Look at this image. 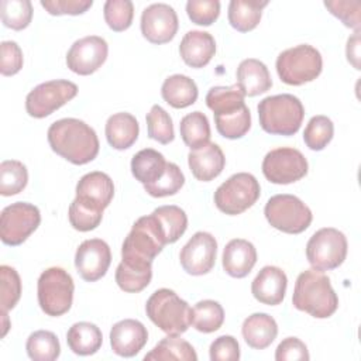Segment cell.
Here are the masks:
<instances>
[{"mask_svg":"<svg viewBox=\"0 0 361 361\" xmlns=\"http://www.w3.org/2000/svg\"><path fill=\"white\" fill-rule=\"evenodd\" d=\"M264 214L274 228L288 234L303 233L313 220L312 210L298 196L288 193L269 197Z\"/></svg>","mask_w":361,"mask_h":361,"instance_id":"ba28073f","label":"cell"},{"mask_svg":"<svg viewBox=\"0 0 361 361\" xmlns=\"http://www.w3.org/2000/svg\"><path fill=\"white\" fill-rule=\"evenodd\" d=\"M309 358L310 355L306 344L298 337L283 338L275 350L276 361H307Z\"/></svg>","mask_w":361,"mask_h":361,"instance_id":"816d5d0a","label":"cell"},{"mask_svg":"<svg viewBox=\"0 0 361 361\" xmlns=\"http://www.w3.org/2000/svg\"><path fill=\"white\" fill-rule=\"evenodd\" d=\"M261 186L257 178L248 172L231 175L214 192L216 207L228 214L237 216L250 209L259 197Z\"/></svg>","mask_w":361,"mask_h":361,"instance_id":"9c48e42d","label":"cell"},{"mask_svg":"<svg viewBox=\"0 0 361 361\" xmlns=\"http://www.w3.org/2000/svg\"><path fill=\"white\" fill-rule=\"evenodd\" d=\"M162 99L175 109H185L197 100L199 90L193 79L186 75L168 76L161 87Z\"/></svg>","mask_w":361,"mask_h":361,"instance_id":"4316f807","label":"cell"},{"mask_svg":"<svg viewBox=\"0 0 361 361\" xmlns=\"http://www.w3.org/2000/svg\"><path fill=\"white\" fill-rule=\"evenodd\" d=\"M186 13L192 23L197 25H212L220 16V1L217 0H189Z\"/></svg>","mask_w":361,"mask_h":361,"instance_id":"c3c4849f","label":"cell"},{"mask_svg":"<svg viewBox=\"0 0 361 361\" xmlns=\"http://www.w3.org/2000/svg\"><path fill=\"white\" fill-rule=\"evenodd\" d=\"M28 171L25 165L16 159H6L0 164V195L13 196L27 186Z\"/></svg>","mask_w":361,"mask_h":361,"instance_id":"f35d334b","label":"cell"},{"mask_svg":"<svg viewBox=\"0 0 361 361\" xmlns=\"http://www.w3.org/2000/svg\"><path fill=\"white\" fill-rule=\"evenodd\" d=\"M323 69L320 52L309 45L300 44L282 51L276 58L279 79L290 86H300L314 80Z\"/></svg>","mask_w":361,"mask_h":361,"instance_id":"8992f818","label":"cell"},{"mask_svg":"<svg viewBox=\"0 0 361 361\" xmlns=\"http://www.w3.org/2000/svg\"><path fill=\"white\" fill-rule=\"evenodd\" d=\"M185 185V176L180 168L173 162H166L164 175L152 182L144 185V190L152 197H165L178 193Z\"/></svg>","mask_w":361,"mask_h":361,"instance_id":"b9f144b4","label":"cell"},{"mask_svg":"<svg viewBox=\"0 0 361 361\" xmlns=\"http://www.w3.org/2000/svg\"><path fill=\"white\" fill-rule=\"evenodd\" d=\"M235 75L237 86L240 87L243 94L248 97L265 93L272 86V79L267 65L255 58L241 61Z\"/></svg>","mask_w":361,"mask_h":361,"instance_id":"cb8c5ba5","label":"cell"},{"mask_svg":"<svg viewBox=\"0 0 361 361\" xmlns=\"http://www.w3.org/2000/svg\"><path fill=\"white\" fill-rule=\"evenodd\" d=\"M148 319L169 336H179L190 326V306L172 289L155 290L145 303Z\"/></svg>","mask_w":361,"mask_h":361,"instance_id":"277c9868","label":"cell"},{"mask_svg":"<svg viewBox=\"0 0 361 361\" xmlns=\"http://www.w3.org/2000/svg\"><path fill=\"white\" fill-rule=\"evenodd\" d=\"M51 149L73 165H85L99 154L96 131L79 118H61L54 121L47 133Z\"/></svg>","mask_w":361,"mask_h":361,"instance_id":"6da1fadb","label":"cell"},{"mask_svg":"<svg viewBox=\"0 0 361 361\" xmlns=\"http://www.w3.org/2000/svg\"><path fill=\"white\" fill-rule=\"evenodd\" d=\"M109 45L104 38L99 35H87L75 41L68 54V68L80 76L94 73L107 59Z\"/></svg>","mask_w":361,"mask_h":361,"instance_id":"5bb4252c","label":"cell"},{"mask_svg":"<svg viewBox=\"0 0 361 361\" xmlns=\"http://www.w3.org/2000/svg\"><path fill=\"white\" fill-rule=\"evenodd\" d=\"M39 209L27 202L6 206L0 216V238L4 244L16 247L23 244L39 226Z\"/></svg>","mask_w":361,"mask_h":361,"instance_id":"8fae6325","label":"cell"},{"mask_svg":"<svg viewBox=\"0 0 361 361\" xmlns=\"http://www.w3.org/2000/svg\"><path fill=\"white\" fill-rule=\"evenodd\" d=\"M152 278V264L121 259L116 269V282L118 288L128 293H137L145 289Z\"/></svg>","mask_w":361,"mask_h":361,"instance_id":"83f0119b","label":"cell"},{"mask_svg":"<svg viewBox=\"0 0 361 361\" xmlns=\"http://www.w3.org/2000/svg\"><path fill=\"white\" fill-rule=\"evenodd\" d=\"M288 286L286 274L274 265L264 267L251 283L252 296L264 305L276 306L282 303Z\"/></svg>","mask_w":361,"mask_h":361,"instance_id":"ffe728a7","label":"cell"},{"mask_svg":"<svg viewBox=\"0 0 361 361\" xmlns=\"http://www.w3.org/2000/svg\"><path fill=\"white\" fill-rule=\"evenodd\" d=\"M165 234L151 213L140 217L131 227L121 247V259L151 262L165 247Z\"/></svg>","mask_w":361,"mask_h":361,"instance_id":"5b68a950","label":"cell"},{"mask_svg":"<svg viewBox=\"0 0 361 361\" xmlns=\"http://www.w3.org/2000/svg\"><path fill=\"white\" fill-rule=\"evenodd\" d=\"M347 238L334 227L317 230L306 244V258L312 268L330 271L338 268L347 257Z\"/></svg>","mask_w":361,"mask_h":361,"instance_id":"30bf717a","label":"cell"},{"mask_svg":"<svg viewBox=\"0 0 361 361\" xmlns=\"http://www.w3.org/2000/svg\"><path fill=\"white\" fill-rule=\"evenodd\" d=\"M0 14L7 28L21 31L31 23L32 4L30 0H1Z\"/></svg>","mask_w":361,"mask_h":361,"instance_id":"60d3db41","label":"cell"},{"mask_svg":"<svg viewBox=\"0 0 361 361\" xmlns=\"http://www.w3.org/2000/svg\"><path fill=\"white\" fill-rule=\"evenodd\" d=\"M214 123L221 137L228 140H237L248 133L251 127V113L244 104L243 107L228 114L214 116Z\"/></svg>","mask_w":361,"mask_h":361,"instance_id":"74e56055","label":"cell"},{"mask_svg":"<svg viewBox=\"0 0 361 361\" xmlns=\"http://www.w3.org/2000/svg\"><path fill=\"white\" fill-rule=\"evenodd\" d=\"M166 168L164 155L152 148L138 151L131 159V173L142 185L158 180Z\"/></svg>","mask_w":361,"mask_h":361,"instance_id":"4dcf8cb0","label":"cell"},{"mask_svg":"<svg viewBox=\"0 0 361 361\" xmlns=\"http://www.w3.org/2000/svg\"><path fill=\"white\" fill-rule=\"evenodd\" d=\"M25 350L34 361H54L61 354V344L52 331L37 330L28 336Z\"/></svg>","mask_w":361,"mask_h":361,"instance_id":"8d00e7d4","label":"cell"},{"mask_svg":"<svg viewBox=\"0 0 361 361\" xmlns=\"http://www.w3.org/2000/svg\"><path fill=\"white\" fill-rule=\"evenodd\" d=\"M324 6L345 27L355 30V32H360V27H361L360 0H326Z\"/></svg>","mask_w":361,"mask_h":361,"instance_id":"7dc6e473","label":"cell"},{"mask_svg":"<svg viewBox=\"0 0 361 361\" xmlns=\"http://www.w3.org/2000/svg\"><path fill=\"white\" fill-rule=\"evenodd\" d=\"M261 128L274 135H293L299 131L305 107L302 102L289 93L268 96L258 103Z\"/></svg>","mask_w":361,"mask_h":361,"instance_id":"3957f363","label":"cell"},{"mask_svg":"<svg viewBox=\"0 0 361 361\" xmlns=\"http://www.w3.org/2000/svg\"><path fill=\"white\" fill-rule=\"evenodd\" d=\"M141 32L151 44H166L178 32L179 21L173 7L165 3H154L142 10Z\"/></svg>","mask_w":361,"mask_h":361,"instance_id":"2e32d148","label":"cell"},{"mask_svg":"<svg viewBox=\"0 0 361 361\" xmlns=\"http://www.w3.org/2000/svg\"><path fill=\"white\" fill-rule=\"evenodd\" d=\"M144 360L155 361H168V360H182V361H196L197 354L192 344L178 336H169L162 338L148 354L144 355Z\"/></svg>","mask_w":361,"mask_h":361,"instance_id":"1f68e13d","label":"cell"},{"mask_svg":"<svg viewBox=\"0 0 361 361\" xmlns=\"http://www.w3.org/2000/svg\"><path fill=\"white\" fill-rule=\"evenodd\" d=\"M1 320H3V331H1V336L4 337L6 333H7V330H8V327H10V324H8V317H7V312H3V310H1Z\"/></svg>","mask_w":361,"mask_h":361,"instance_id":"11a10c76","label":"cell"},{"mask_svg":"<svg viewBox=\"0 0 361 361\" xmlns=\"http://www.w3.org/2000/svg\"><path fill=\"white\" fill-rule=\"evenodd\" d=\"M147 128L148 137L159 144H169L175 138L173 124L171 116L161 106L154 104L148 111L147 117Z\"/></svg>","mask_w":361,"mask_h":361,"instance_id":"7bdbcfd3","label":"cell"},{"mask_svg":"<svg viewBox=\"0 0 361 361\" xmlns=\"http://www.w3.org/2000/svg\"><path fill=\"white\" fill-rule=\"evenodd\" d=\"M113 196L114 183L111 178L102 171L83 175L76 185V199L102 212L110 204Z\"/></svg>","mask_w":361,"mask_h":361,"instance_id":"d6986e66","label":"cell"},{"mask_svg":"<svg viewBox=\"0 0 361 361\" xmlns=\"http://www.w3.org/2000/svg\"><path fill=\"white\" fill-rule=\"evenodd\" d=\"M0 278H1V288H0V305L1 310L7 312L13 309L21 296V279L18 272L8 267H0Z\"/></svg>","mask_w":361,"mask_h":361,"instance_id":"bcb514c9","label":"cell"},{"mask_svg":"<svg viewBox=\"0 0 361 361\" xmlns=\"http://www.w3.org/2000/svg\"><path fill=\"white\" fill-rule=\"evenodd\" d=\"M188 164L192 175L197 180L210 182L223 172L226 158L217 144L209 142L199 149H190L188 154Z\"/></svg>","mask_w":361,"mask_h":361,"instance_id":"7402d4cb","label":"cell"},{"mask_svg":"<svg viewBox=\"0 0 361 361\" xmlns=\"http://www.w3.org/2000/svg\"><path fill=\"white\" fill-rule=\"evenodd\" d=\"M257 262V250L252 243L244 238L230 240L221 257L223 269L233 278L247 276Z\"/></svg>","mask_w":361,"mask_h":361,"instance_id":"44dd1931","label":"cell"},{"mask_svg":"<svg viewBox=\"0 0 361 361\" xmlns=\"http://www.w3.org/2000/svg\"><path fill=\"white\" fill-rule=\"evenodd\" d=\"M41 6L51 16H79L87 11L92 6V0H41Z\"/></svg>","mask_w":361,"mask_h":361,"instance_id":"f5cc1de1","label":"cell"},{"mask_svg":"<svg viewBox=\"0 0 361 361\" xmlns=\"http://www.w3.org/2000/svg\"><path fill=\"white\" fill-rule=\"evenodd\" d=\"M209 357L212 361H238L240 345L233 336L217 337L209 348Z\"/></svg>","mask_w":361,"mask_h":361,"instance_id":"f907efd6","label":"cell"},{"mask_svg":"<svg viewBox=\"0 0 361 361\" xmlns=\"http://www.w3.org/2000/svg\"><path fill=\"white\" fill-rule=\"evenodd\" d=\"M148 340L147 327L134 319H124L113 324L110 330V345L114 354L120 357L137 355Z\"/></svg>","mask_w":361,"mask_h":361,"instance_id":"ac0fdd59","label":"cell"},{"mask_svg":"<svg viewBox=\"0 0 361 361\" xmlns=\"http://www.w3.org/2000/svg\"><path fill=\"white\" fill-rule=\"evenodd\" d=\"M292 303L298 310L306 312L312 317L327 319L337 310L338 298L330 283V278L323 271L310 268L299 274Z\"/></svg>","mask_w":361,"mask_h":361,"instance_id":"7a4b0ae2","label":"cell"},{"mask_svg":"<svg viewBox=\"0 0 361 361\" xmlns=\"http://www.w3.org/2000/svg\"><path fill=\"white\" fill-rule=\"evenodd\" d=\"M0 72L3 76H13L23 68V51L14 41H3L0 44Z\"/></svg>","mask_w":361,"mask_h":361,"instance_id":"681fc988","label":"cell"},{"mask_svg":"<svg viewBox=\"0 0 361 361\" xmlns=\"http://www.w3.org/2000/svg\"><path fill=\"white\" fill-rule=\"evenodd\" d=\"M241 334L251 348L264 350L276 338L278 324L268 313H252L244 320Z\"/></svg>","mask_w":361,"mask_h":361,"instance_id":"d4e9b609","label":"cell"},{"mask_svg":"<svg viewBox=\"0 0 361 361\" xmlns=\"http://www.w3.org/2000/svg\"><path fill=\"white\" fill-rule=\"evenodd\" d=\"M347 61L355 68L360 69V32H354L348 41L345 48Z\"/></svg>","mask_w":361,"mask_h":361,"instance_id":"db71d44e","label":"cell"},{"mask_svg":"<svg viewBox=\"0 0 361 361\" xmlns=\"http://www.w3.org/2000/svg\"><path fill=\"white\" fill-rule=\"evenodd\" d=\"M334 126L326 116H313L303 131V141L312 151H322L333 140Z\"/></svg>","mask_w":361,"mask_h":361,"instance_id":"ab89813d","label":"cell"},{"mask_svg":"<svg viewBox=\"0 0 361 361\" xmlns=\"http://www.w3.org/2000/svg\"><path fill=\"white\" fill-rule=\"evenodd\" d=\"M104 21L116 32L130 28L134 17V4L130 0H107L103 7Z\"/></svg>","mask_w":361,"mask_h":361,"instance_id":"ee69618b","label":"cell"},{"mask_svg":"<svg viewBox=\"0 0 361 361\" xmlns=\"http://www.w3.org/2000/svg\"><path fill=\"white\" fill-rule=\"evenodd\" d=\"M104 133L111 148L127 149L137 141L140 126L133 114L121 111L107 118Z\"/></svg>","mask_w":361,"mask_h":361,"instance_id":"484cf974","label":"cell"},{"mask_svg":"<svg viewBox=\"0 0 361 361\" xmlns=\"http://www.w3.org/2000/svg\"><path fill=\"white\" fill-rule=\"evenodd\" d=\"M267 4V0H231L227 13L230 25L240 32L254 30L259 24L262 8Z\"/></svg>","mask_w":361,"mask_h":361,"instance_id":"f546056e","label":"cell"},{"mask_svg":"<svg viewBox=\"0 0 361 361\" xmlns=\"http://www.w3.org/2000/svg\"><path fill=\"white\" fill-rule=\"evenodd\" d=\"M78 94V86L65 79L48 80L35 86L25 97V110L34 118H44Z\"/></svg>","mask_w":361,"mask_h":361,"instance_id":"4fadbf2b","label":"cell"},{"mask_svg":"<svg viewBox=\"0 0 361 361\" xmlns=\"http://www.w3.org/2000/svg\"><path fill=\"white\" fill-rule=\"evenodd\" d=\"M244 97L245 96L243 94L237 83L227 87L214 86L206 94V104L213 111L214 116H221L243 107L245 104Z\"/></svg>","mask_w":361,"mask_h":361,"instance_id":"d590c367","label":"cell"},{"mask_svg":"<svg viewBox=\"0 0 361 361\" xmlns=\"http://www.w3.org/2000/svg\"><path fill=\"white\" fill-rule=\"evenodd\" d=\"M217 241L206 231L195 233L190 240L182 247L179 261L182 268L189 275H204L210 272L216 264Z\"/></svg>","mask_w":361,"mask_h":361,"instance_id":"9a60e30c","label":"cell"},{"mask_svg":"<svg viewBox=\"0 0 361 361\" xmlns=\"http://www.w3.org/2000/svg\"><path fill=\"white\" fill-rule=\"evenodd\" d=\"M152 214L162 227L166 244L176 243L188 228V216L185 210L175 204L159 206L152 212Z\"/></svg>","mask_w":361,"mask_h":361,"instance_id":"e575fe53","label":"cell"},{"mask_svg":"<svg viewBox=\"0 0 361 361\" xmlns=\"http://www.w3.org/2000/svg\"><path fill=\"white\" fill-rule=\"evenodd\" d=\"M111 264V251L102 238L85 240L76 250L75 267L78 274L86 282L102 279Z\"/></svg>","mask_w":361,"mask_h":361,"instance_id":"e0dca14e","label":"cell"},{"mask_svg":"<svg viewBox=\"0 0 361 361\" xmlns=\"http://www.w3.org/2000/svg\"><path fill=\"white\" fill-rule=\"evenodd\" d=\"M309 169L305 155L292 147L271 149L262 161L264 176L276 185H288L300 180Z\"/></svg>","mask_w":361,"mask_h":361,"instance_id":"7c38bea8","label":"cell"},{"mask_svg":"<svg viewBox=\"0 0 361 361\" xmlns=\"http://www.w3.org/2000/svg\"><path fill=\"white\" fill-rule=\"evenodd\" d=\"M179 131L183 142L190 149H199L210 141L209 118L202 111H192L186 114L180 120Z\"/></svg>","mask_w":361,"mask_h":361,"instance_id":"d6a6232c","label":"cell"},{"mask_svg":"<svg viewBox=\"0 0 361 361\" xmlns=\"http://www.w3.org/2000/svg\"><path fill=\"white\" fill-rule=\"evenodd\" d=\"M73 290L75 283L71 274L61 267H51L38 278V305L48 316H62L69 312L72 306Z\"/></svg>","mask_w":361,"mask_h":361,"instance_id":"52a82bcc","label":"cell"},{"mask_svg":"<svg viewBox=\"0 0 361 361\" xmlns=\"http://www.w3.org/2000/svg\"><path fill=\"white\" fill-rule=\"evenodd\" d=\"M179 54L186 65L203 68L216 54V41L210 32L199 30L188 31L180 41Z\"/></svg>","mask_w":361,"mask_h":361,"instance_id":"603a6c76","label":"cell"},{"mask_svg":"<svg viewBox=\"0 0 361 361\" xmlns=\"http://www.w3.org/2000/svg\"><path fill=\"white\" fill-rule=\"evenodd\" d=\"M224 322L223 306L212 299L197 302L190 307V324L200 333H213Z\"/></svg>","mask_w":361,"mask_h":361,"instance_id":"836d02e7","label":"cell"},{"mask_svg":"<svg viewBox=\"0 0 361 361\" xmlns=\"http://www.w3.org/2000/svg\"><path fill=\"white\" fill-rule=\"evenodd\" d=\"M66 343L72 353L78 355H92L100 350L103 336L96 324L90 322H78L69 327Z\"/></svg>","mask_w":361,"mask_h":361,"instance_id":"f1b7e54d","label":"cell"},{"mask_svg":"<svg viewBox=\"0 0 361 361\" xmlns=\"http://www.w3.org/2000/svg\"><path fill=\"white\" fill-rule=\"evenodd\" d=\"M68 219L75 230L85 233L94 230L102 223L103 212L73 199L68 210Z\"/></svg>","mask_w":361,"mask_h":361,"instance_id":"f6af8a7d","label":"cell"}]
</instances>
